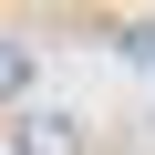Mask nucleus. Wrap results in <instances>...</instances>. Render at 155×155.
Segmentation results:
<instances>
[{"label": "nucleus", "instance_id": "nucleus-1", "mask_svg": "<svg viewBox=\"0 0 155 155\" xmlns=\"http://www.w3.org/2000/svg\"><path fill=\"white\" fill-rule=\"evenodd\" d=\"M11 145H21V155H83V124H72V114H21Z\"/></svg>", "mask_w": 155, "mask_h": 155}, {"label": "nucleus", "instance_id": "nucleus-2", "mask_svg": "<svg viewBox=\"0 0 155 155\" xmlns=\"http://www.w3.org/2000/svg\"><path fill=\"white\" fill-rule=\"evenodd\" d=\"M21 93H31V41L0 31V104H21Z\"/></svg>", "mask_w": 155, "mask_h": 155}, {"label": "nucleus", "instance_id": "nucleus-3", "mask_svg": "<svg viewBox=\"0 0 155 155\" xmlns=\"http://www.w3.org/2000/svg\"><path fill=\"white\" fill-rule=\"evenodd\" d=\"M124 62H155V21H134V31H124Z\"/></svg>", "mask_w": 155, "mask_h": 155}]
</instances>
